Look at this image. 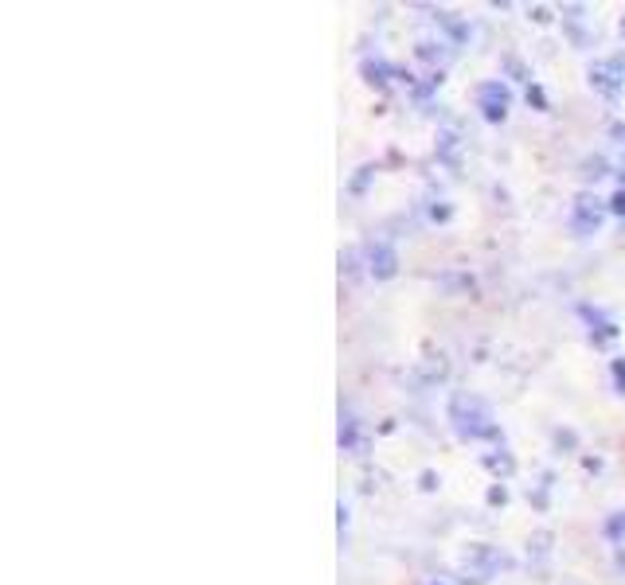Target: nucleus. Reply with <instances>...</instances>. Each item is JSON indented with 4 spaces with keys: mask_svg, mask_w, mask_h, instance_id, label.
Masks as SVG:
<instances>
[{
    "mask_svg": "<svg viewBox=\"0 0 625 585\" xmlns=\"http://www.w3.org/2000/svg\"><path fill=\"white\" fill-rule=\"evenodd\" d=\"M450 426L462 441H492L500 434V422L492 414V406L481 399V394H469V390H457L450 394Z\"/></svg>",
    "mask_w": 625,
    "mask_h": 585,
    "instance_id": "obj_1",
    "label": "nucleus"
},
{
    "mask_svg": "<svg viewBox=\"0 0 625 585\" xmlns=\"http://www.w3.org/2000/svg\"><path fill=\"white\" fill-rule=\"evenodd\" d=\"M590 87L606 97H617L625 90V55H610L590 67Z\"/></svg>",
    "mask_w": 625,
    "mask_h": 585,
    "instance_id": "obj_5",
    "label": "nucleus"
},
{
    "mask_svg": "<svg viewBox=\"0 0 625 585\" xmlns=\"http://www.w3.org/2000/svg\"><path fill=\"white\" fill-rule=\"evenodd\" d=\"M367 274H372L375 282H391V277L399 274V250H395L391 242H372V246H367Z\"/></svg>",
    "mask_w": 625,
    "mask_h": 585,
    "instance_id": "obj_6",
    "label": "nucleus"
},
{
    "mask_svg": "<svg viewBox=\"0 0 625 585\" xmlns=\"http://www.w3.org/2000/svg\"><path fill=\"white\" fill-rule=\"evenodd\" d=\"M567 222H571V231L579 234V239H587V234L602 231V222H606V207H602L599 195H579V199L571 204Z\"/></svg>",
    "mask_w": 625,
    "mask_h": 585,
    "instance_id": "obj_3",
    "label": "nucleus"
},
{
    "mask_svg": "<svg viewBox=\"0 0 625 585\" xmlns=\"http://www.w3.org/2000/svg\"><path fill=\"white\" fill-rule=\"evenodd\" d=\"M614 382L622 387V394H625V359H614Z\"/></svg>",
    "mask_w": 625,
    "mask_h": 585,
    "instance_id": "obj_8",
    "label": "nucleus"
},
{
    "mask_svg": "<svg viewBox=\"0 0 625 585\" xmlns=\"http://www.w3.org/2000/svg\"><path fill=\"white\" fill-rule=\"evenodd\" d=\"M340 449L344 452H364V437H360V422L352 414H340Z\"/></svg>",
    "mask_w": 625,
    "mask_h": 585,
    "instance_id": "obj_7",
    "label": "nucleus"
},
{
    "mask_svg": "<svg viewBox=\"0 0 625 585\" xmlns=\"http://www.w3.org/2000/svg\"><path fill=\"white\" fill-rule=\"evenodd\" d=\"M474 102H477V110H481L485 122L497 125V122H504V117H509V110H512V90L504 87V82H500V79L477 82Z\"/></svg>",
    "mask_w": 625,
    "mask_h": 585,
    "instance_id": "obj_2",
    "label": "nucleus"
},
{
    "mask_svg": "<svg viewBox=\"0 0 625 585\" xmlns=\"http://www.w3.org/2000/svg\"><path fill=\"white\" fill-rule=\"evenodd\" d=\"M500 554L492 547H474L469 554H462V562H457V570H462V582H474V585H485L492 574L500 570Z\"/></svg>",
    "mask_w": 625,
    "mask_h": 585,
    "instance_id": "obj_4",
    "label": "nucleus"
}]
</instances>
